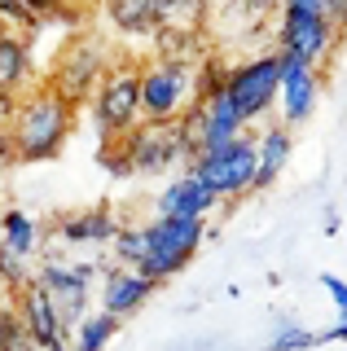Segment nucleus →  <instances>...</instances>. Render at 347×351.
Masks as SVG:
<instances>
[{
	"mask_svg": "<svg viewBox=\"0 0 347 351\" xmlns=\"http://www.w3.org/2000/svg\"><path fill=\"white\" fill-rule=\"evenodd\" d=\"M237 5H242L246 14H255V18H268L273 9H281V0H237Z\"/></svg>",
	"mask_w": 347,
	"mask_h": 351,
	"instance_id": "c756f323",
	"label": "nucleus"
},
{
	"mask_svg": "<svg viewBox=\"0 0 347 351\" xmlns=\"http://www.w3.org/2000/svg\"><path fill=\"white\" fill-rule=\"evenodd\" d=\"M88 277H93L88 263H80V268L49 263V268H40V277H36L40 285H45V294L58 303V312H62V321H67V329L84 321V303H88Z\"/></svg>",
	"mask_w": 347,
	"mask_h": 351,
	"instance_id": "f8f14e48",
	"label": "nucleus"
},
{
	"mask_svg": "<svg viewBox=\"0 0 347 351\" xmlns=\"http://www.w3.org/2000/svg\"><path fill=\"white\" fill-rule=\"evenodd\" d=\"M193 176H202V180L211 184L220 197H242L255 189V176H259V141L255 136H237L229 145L211 149V154H198V158L189 162Z\"/></svg>",
	"mask_w": 347,
	"mask_h": 351,
	"instance_id": "423d86ee",
	"label": "nucleus"
},
{
	"mask_svg": "<svg viewBox=\"0 0 347 351\" xmlns=\"http://www.w3.org/2000/svg\"><path fill=\"white\" fill-rule=\"evenodd\" d=\"M229 97L237 106V114L246 119V123H255V119H264L273 101L281 97V49L273 53H255V58L229 66Z\"/></svg>",
	"mask_w": 347,
	"mask_h": 351,
	"instance_id": "6e6552de",
	"label": "nucleus"
},
{
	"mask_svg": "<svg viewBox=\"0 0 347 351\" xmlns=\"http://www.w3.org/2000/svg\"><path fill=\"white\" fill-rule=\"evenodd\" d=\"M154 277H145L141 268H110L106 272V281H101V307L106 312H115V316H132L141 303L154 294Z\"/></svg>",
	"mask_w": 347,
	"mask_h": 351,
	"instance_id": "2eb2a0df",
	"label": "nucleus"
},
{
	"mask_svg": "<svg viewBox=\"0 0 347 351\" xmlns=\"http://www.w3.org/2000/svg\"><path fill=\"white\" fill-rule=\"evenodd\" d=\"M93 119L101 136H123L141 119V62H115L93 93Z\"/></svg>",
	"mask_w": 347,
	"mask_h": 351,
	"instance_id": "20e7f679",
	"label": "nucleus"
},
{
	"mask_svg": "<svg viewBox=\"0 0 347 351\" xmlns=\"http://www.w3.org/2000/svg\"><path fill=\"white\" fill-rule=\"evenodd\" d=\"M106 71H110V58H106V49H101L93 36H80V40H71L67 49L58 53L49 84L58 88V93H67L71 101L80 106V101H93V93H97V84H101Z\"/></svg>",
	"mask_w": 347,
	"mask_h": 351,
	"instance_id": "9d476101",
	"label": "nucleus"
},
{
	"mask_svg": "<svg viewBox=\"0 0 347 351\" xmlns=\"http://www.w3.org/2000/svg\"><path fill=\"white\" fill-rule=\"evenodd\" d=\"M339 338H347V321H339L334 329H325V334H321V343H339Z\"/></svg>",
	"mask_w": 347,
	"mask_h": 351,
	"instance_id": "f704fd0d",
	"label": "nucleus"
},
{
	"mask_svg": "<svg viewBox=\"0 0 347 351\" xmlns=\"http://www.w3.org/2000/svg\"><path fill=\"white\" fill-rule=\"evenodd\" d=\"M215 202H220V193H215L202 176H193L185 167V176H176V180L158 193V215H198V219H207V211H215Z\"/></svg>",
	"mask_w": 347,
	"mask_h": 351,
	"instance_id": "4468645a",
	"label": "nucleus"
},
{
	"mask_svg": "<svg viewBox=\"0 0 347 351\" xmlns=\"http://www.w3.org/2000/svg\"><path fill=\"white\" fill-rule=\"evenodd\" d=\"M9 351H45V347H40V343H36V338H31V334H18V343L9 347Z\"/></svg>",
	"mask_w": 347,
	"mask_h": 351,
	"instance_id": "72a5a7b5",
	"label": "nucleus"
},
{
	"mask_svg": "<svg viewBox=\"0 0 347 351\" xmlns=\"http://www.w3.org/2000/svg\"><path fill=\"white\" fill-rule=\"evenodd\" d=\"M321 285L330 290V299H334V307H339V316H347V281H343V277H334V272H325Z\"/></svg>",
	"mask_w": 347,
	"mask_h": 351,
	"instance_id": "cd10ccee",
	"label": "nucleus"
},
{
	"mask_svg": "<svg viewBox=\"0 0 347 351\" xmlns=\"http://www.w3.org/2000/svg\"><path fill=\"white\" fill-rule=\"evenodd\" d=\"M259 176H255V189H268L290 162V149H295V136H290V123H277V128H264L259 132Z\"/></svg>",
	"mask_w": 347,
	"mask_h": 351,
	"instance_id": "a211bd4d",
	"label": "nucleus"
},
{
	"mask_svg": "<svg viewBox=\"0 0 347 351\" xmlns=\"http://www.w3.org/2000/svg\"><path fill=\"white\" fill-rule=\"evenodd\" d=\"M281 5H290V9H321V14H330L334 0H281Z\"/></svg>",
	"mask_w": 347,
	"mask_h": 351,
	"instance_id": "473e14b6",
	"label": "nucleus"
},
{
	"mask_svg": "<svg viewBox=\"0 0 347 351\" xmlns=\"http://www.w3.org/2000/svg\"><path fill=\"white\" fill-rule=\"evenodd\" d=\"M0 237H5L18 255L31 259V255H36V246H40V224L27 211H5V215H0Z\"/></svg>",
	"mask_w": 347,
	"mask_h": 351,
	"instance_id": "4be33fe9",
	"label": "nucleus"
},
{
	"mask_svg": "<svg viewBox=\"0 0 347 351\" xmlns=\"http://www.w3.org/2000/svg\"><path fill=\"white\" fill-rule=\"evenodd\" d=\"M119 321L123 316H115V312H97V316H84L80 325H75V351H106V343L119 334Z\"/></svg>",
	"mask_w": 347,
	"mask_h": 351,
	"instance_id": "412c9836",
	"label": "nucleus"
},
{
	"mask_svg": "<svg viewBox=\"0 0 347 351\" xmlns=\"http://www.w3.org/2000/svg\"><path fill=\"white\" fill-rule=\"evenodd\" d=\"M14 114H18V93H5V88H0V132H9Z\"/></svg>",
	"mask_w": 347,
	"mask_h": 351,
	"instance_id": "c85d7f7f",
	"label": "nucleus"
},
{
	"mask_svg": "<svg viewBox=\"0 0 347 351\" xmlns=\"http://www.w3.org/2000/svg\"><path fill=\"white\" fill-rule=\"evenodd\" d=\"M0 281H5L9 290H27V285L36 281V277L27 272V255H18V250L9 246L5 237H0Z\"/></svg>",
	"mask_w": 347,
	"mask_h": 351,
	"instance_id": "b1692460",
	"label": "nucleus"
},
{
	"mask_svg": "<svg viewBox=\"0 0 347 351\" xmlns=\"http://www.w3.org/2000/svg\"><path fill=\"white\" fill-rule=\"evenodd\" d=\"M317 97H321V66L295 58V53H281V123L299 128L312 119L317 110Z\"/></svg>",
	"mask_w": 347,
	"mask_h": 351,
	"instance_id": "9b49d317",
	"label": "nucleus"
},
{
	"mask_svg": "<svg viewBox=\"0 0 347 351\" xmlns=\"http://www.w3.org/2000/svg\"><path fill=\"white\" fill-rule=\"evenodd\" d=\"M106 18L119 36L149 40L158 31V0H106Z\"/></svg>",
	"mask_w": 347,
	"mask_h": 351,
	"instance_id": "f3484780",
	"label": "nucleus"
},
{
	"mask_svg": "<svg viewBox=\"0 0 347 351\" xmlns=\"http://www.w3.org/2000/svg\"><path fill=\"white\" fill-rule=\"evenodd\" d=\"M115 259L123 268H141L149 259V228H119L115 233Z\"/></svg>",
	"mask_w": 347,
	"mask_h": 351,
	"instance_id": "5701e85b",
	"label": "nucleus"
},
{
	"mask_svg": "<svg viewBox=\"0 0 347 351\" xmlns=\"http://www.w3.org/2000/svg\"><path fill=\"white\" fill-rule=\"evenodd\" d=\"M75 128V101L67 93H58L49 80L27 88L18 97V114L9 123V136H14L18 162H49L58 158L62 145H67Z\"/></svg>",
	"mask_w": 347,
	"mask_h": 351,
	"instance_id": "f257e3e1",
	"label": "nucleus"
},
{
	"mask_svg": "<svg viewBox=\"0 0 347 351\" xmlns=\"http://www.w3.org/2000/svg\"><path fill=\"white\" fill-rule=\"evenodd\" d=\"M0 36H5V22H0Z\"/></svg>",
	"mask_w": 347,
	"mask_h": 351,
	"instance_id": "e433bc0d",
	"label": "nucleus"
},
{
	"mask_svg": "<svg viewBox=\"0 0 347 351\" xmlns=\"http://www.w3.org/2000/svg\"><path fill=\"white\" fill-rule=\"evenodd\" d=\"M27 5H31V9H36V14H40V18H58V14H62V9H67V0H27Z\"/></svg>",
	"mask_w": 347,
	"mask_h": 351,
	"instance_id": "2f4dec72",
	"label": "nucleus"
},
{
	"mask_svg": "<svg viewBox=\"0 0 347 351\" xmlns=\"http://www.w3.org/2000/svg\"><path fill=\"white\" fill-rule=\"evenodd\" d=\"M0 22H5V31H23V36H31L45 18H40L27 0H0Z\"/></svg>",
	"mask_w": 347,
	"mask_h": 351,
	"instance_id": "393cba45",
	"label": "nucleus"
},
{
	"mask_svg": "<svg viewBox=\"0 0 347 351\" xmlns=\"http://www.w3.org/2000/svg\"><path fill=\"white\" fill-rule=\"evenodd\" d=\"M36 84V66H31V44L23 31H5L0 36V88L5 93H18Z\"/></svg>",
	"mask_w": 347,
	"mask_h": 351,
	"instance_id": "dca6fc26",
	"label": "nucleus"
},
{
	"mask_svg": "<svg viewBox=\"0 0 347 351\" xmlns=\"http://www.w3.org/2000/svg\"><path fill=\"white\" fill-rule=\"evenodd\" d=\"M128 162H132V176H154V171H167L176 162H193V149L185 141V128L180 119H141L132 132L119 136Z\"/></svg>",
	"mask_w": 347,
	"mask_h": 351,
	"instance_id": "7ed1b4c3",
	"label": "nucleus"
},
{
	"mask_svg": "<svg viewBox=\"0 0 347 351\" xmlns=\"http://www.w3.org/2000/svg\"><path fill=\"white\" fill-rule=\"evenodd\" d=\"M58 233L71 241V246H93V241H115L119 224L106 206H93V211H80V215H67L58 219Z\"/></svg>",
	"mask_w": 347,
	"mask_h": 351,
	"instance_id": "6ab92c4d",
	"label": "nucleus"
},
{
	"mask_svg": "<svg viewBox=\"0 0 347 351\" xmlns=\"http://www.w3.org/2000/svg\"><path fill=\"white\" fill-rule=\"evenodd\" d=\"M198 101V62L149 58L141 62V114L145 119H185Z\"/></svg>",
	"mask_w": 347,
	"mask_h": 351,
	"instance_id": "f03ea898",
	"label": "nucleus"
},
{
	"mask_svg": "<svg viewBox=\"0 0 347 351\" xmlns=\"http://www.w3.org/2000/svg\"><path fill=\"white\" fill-rule=\"evenodd\" d=\"M330 14H334V18H339L343 27H347V0H334V9H330Z\"/></svg>",
	"mask_w": 347,
	"mask_h": 351,
	"instance_id": "c9c22d12",
	"label": "nucleus"
},
{
	"mask_svg": "<svg viewBox=\"0 0 347 351\" xmlns=\"http://www.w3.org/2000/svg\"><path fill=\"white\" fill-rule=\"evenodd\" d=\"M145 228H149V259L141 263V272L154 277V281L176 277V272L198 255L202 233H207L198 215H158L154 224H145Z\"/></svg>",
	"mask_w": 347,
	"mask_h": 351,
	"instance_id": "39448f33",
	"label": "nucleus"
},
{
	"mask_svg": "<svg viewBox=\"0 0 347 351\" xmlns=\"http://www.w3.org/2000/svg\"><path fill=\"white\" fill-rule=\"evenodd\" d=\"M18 312H23L27 334L36 338L40 347H53V343H62V338L71 334L67 321H62V312H58V303L45 294V285H40V281H31L27 290H18Z\"/></svg>",
	"mask_w": 347,
	"mask_h": 351,
	"instance_id": "ddd939ff",
	"label": "nucleus"
},
{
	"mask_svg": "<svg viewBox=\"0 0 347 351\" xmlns=\"http://www.w3.org/2000/svg\"><path fill=\"white\" fill-rule=\"evenodd\" d=\"M211 0H158V27L171 31H207Z\"/></svg>",
	"mask_w": 347,
	"mask_h": 351,
	"instance_id": "aec40b11",
	"label": "nucleus"
},
{
	"mask_svg": "<svg viewBox=\"0 0 347 351\" xmlns=\"http://www.w3.org/2000/svg\"><path fill=\"white\" fill-rule=\"evenodd\" d=\"M339 31H343V22L334 18V14L281 5V18H277V49H281V53H295V58L312 62V66H321L325 58H330Z\"/></svg>",
	"mask_w": 347,
	"mask_h": 351,
	"instance_id": "1a4fd4ad",
	"label": "nucleus"
},
{
	"mask_svg": "<svg viewBox=\"0 0 347 351\" xmlns=\"http://www.w3.org/2000/svg\"><path fill=\"white\" fill-rule=\"evenodd\" d=\"M180 128H185V141L193 149V158L198 154H211L220 145H229L246 132V119L237 114L229 88H215V93H202L198 101L185 110V119H180Z\"/></svg>",
	"mask_w": 347,
	"mask_h": 351,
	"instance_id": "0eeeda50",
	"label": "nucleus"
},
{
	"mask_svg": "<svg viewBox=\"0 0 347 351\" xmlns=\"http://www.w3.org/2000/svg\"><path fill=\"white\" fill-rule=\"evenodd\" d=\"M18 334H27L18 303H14V307H9V303H0V351H9V347H14V343H18Z\"/></svg>",
	"mask_w": 347,
	"mask_h": 351,
	"instance_id": "bb28decb",
	"label": "nucleus"
},
{
	"mask_svg": "<svg viewBox=\"0 0 347 351\" xmlns=\"http://www.w3.org/2000/svg\"><path fill=\"white\" fill-rule=\"evenodd\" d=\"M317 343H321V334L299 329V325H286V329L273 338V347H268V351H308V347H317Z\"/></svg>",
	"mask_w": 347,
	"mask_h": 351,
	"instance_id": "a878e982",
	"label": "nucleus"
},
{
	"mask_svg": "<svg viewBox=\"0 0 347 351\" xmlns=\"http://www.w3.org/2000/svg\"><path fill=\"white\" fill-rule=\"evenodd\" d=\"M14 162H18L14 136H9V132H0V171H5V167H14Z\"/></svg>",
	"mask_w": 347,
	"mask_h": 351,
	"instance_id": "7c9ffc66",
	"label": "nucleus"
}]
</instances>
